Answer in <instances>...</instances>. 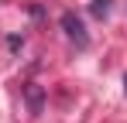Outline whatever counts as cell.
Wrapping results in <instances>:
<instances>
[{
	"label": "cell",
	"instance_id": "6da1fadb",
	"mask_svg": "<svg viewBox=\"0 0 127 123\" xmlns=\"http://www.w3.org/2000/svg\"><path fill=\"white\" fill-rule=\"evenodd\" d=\"M62 31L69 34V41H76L79 48L89 44V34H86V27H83V20H79L76 10H65V14H62Z\"/></svg>",
	"mask_w": 127,
	"mask_h": 123
},
{
	"label": "cell",
	"instance_id": "7a4b0ae2",
	"mask_svg": "<svg viewBox=\"0 0 127 123\" xmlns=\"http://www.w3.org/2000/svg\"><path fill=\"white\" fill-rule=\"evenodd\" d=\"M24 96H28V106H31V113H41V106H45V92H41V85L28 82V85H24Z\"/></svg>",
	"mask_w": 127,
	"mask_h": 123
},
{
	"label": "cell",
	"instance_id": "3957f363",
	"mask_svg": "<svg viewBox=\"0 0 127 123\" xmlns=\"http://www.w3.org/2000/svg\"><path fill=\"white\" fill-rule=\"evenodd\" d=\"M89 10H93V17L103 20L106 14H110V0H93V3H89Z\"/></svg>",
	"mask_w": 127,
	"mask_h": 123
},
{
	"label": "cell",
	"instance_id": "277c9868",
	"mask_svg": "<svg viewBox=\"0 0 127 123\" xmlns=\"http://www.w3.org/2000/svg\"><path fill=\"white\" fill-rule=\"evenodd\" d=\"M7 44H10V51H17V48H21V38H17V34H10V38H7Z\"/></svg>",
	"mask_w": 127,
	"mask_h": 123
},
{
	"label": "cell",
	"instance_id": "5b68a950",
	"mask_svg": "<svg viewBox=\"0 0 127 123\" xmlns=\"http://www.w3.org/2000/svg\"><path fill=\"white\" fill-rule=\"evenodd\" d=\"M124 85H127V75H124Z\"/></svg>",
	"mask_w": 127,
	"mask_h": 123
}]
</instances>
